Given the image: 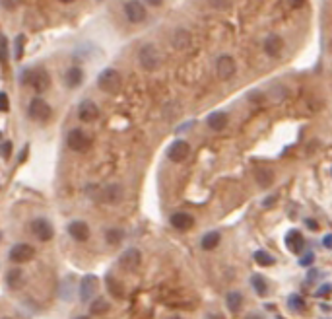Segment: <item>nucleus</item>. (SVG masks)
<instances>
[{"label": "nucleus", "instance_id": "obj_1", "mask_svg": "<svg viewBox=\"0 0 332 319\" xmlns=\"http://www.w3.org/2000/svg\"><path fill=\"white\" fill-rule=\"evenodd\" d=\"M138 63H140V67L144 70L154 72L161 65V55H159V51L154 45H144L140 49V53H138Z\"/></svg>", "mask_w": 332, "mask_h": 319}, {"label": "nucleus", "instance_id": "obj_2", "mask_svg": "<svg viewBox=\"0 0 332 319\" xmlns=\"http://www.w3.org/2000/svg\"><path fill=\"white\" fill-rule=\"evenodd\" d=\"M121 84H123L121 74L115 69H105L99 74V78H97L99 90L105 91V93H117V91L121 90Z\"/></svg>", "mask_w": 332, "mask_h": 319}, {"label": "nucleus", "instance_id": "obj_3", "mask_svg": "<svg viewBox=\"0 0 332 319\" xmlns=\"http://www.w3.org/2000/svg\"><path fill=\"white\" fill-rule=\"evenodd\" d=\"M66 142H68V148L74 150V152H78V154L88 152L89 148H91V138H89L84 131H80V129L70 131L66 137Z\"/></svg>", "mask_w": 332, "mask_h": 319}, {"label": "nucleus", "instance_id": "obj_4", "mask_svg": "<svg viewBox=\"0 0 332 319\" xmlns=\"http://www.w3.org/2000/svg\"><path fill=\"white\" fill-rule=\"evenodd\" d=\"M25 78H29L27 82L33 86V90L37 93H43L45 90H49L51 86V76L45 69H35V70H27L25 72Z\"/></svg>", "mask_w": 332, "mask_h": 319}, {"label": "nucleus", "instance_id": "obj_5", "mask_svg": "<svg viewBox=\"0 0 332 319\" xmlns=\"http://www.w3.org/2000/svg\"><path fill=\"white\" fill-rule=\"evenodd\" d=\"M123 197H125L123 187L117 185V183H113V185H107V187H103V189L99 191L97 201H101V203H105V205H119V203L123 201Z\"/></svg>", "mask_w": 332, "mask_h": 319}, {"label": "nucleus", "instance_id": "obj_6", "mask_svg": "<svg viewBox=\"0 0 332 319\" xmlns=\"http://www.w3.org/2000/svg\"><path fill=\"white\" fill-rule=\"evenodd\" d=\"M27 115H29V119H33V121H47V119L51 117V107H49V103H47L45 99L35 97V99L29 103Z\"/></svg>", "mask_w": 332, "mask_h": 319}, {"label": "nucleus", "instance_id": "obj_7", "mask_svg": "<svg viewBox=\"0 0 332 319\" xmlns=\"http://www.w3.org/2000/svg\"><path fill=\"white\" fill-rule=\"evenodd\" d=\"M35 257V249L29 245V243H16L12 249H10V261L12 263H27Z\"/></svg>", "mask_w": 332, "mask_h": 319}, {"label": "nucleus", "instance_id": "obj_8", "mask_svg": "<svg viewBox=\"0 0 332 319\" xmlns=\"http://www.w3.org/2000/svg\"><path fill=\"white\" fill-rule=\"evenodd\" d=\"M125 14H127L129 22H133V23H142L146 20V16H148L144 4L138 2V0H129V2L125 4Z\"/></svg>", "mask_w": 332, "mask_h": 319}, {"label": "nucleus", "instance_id": "obj_9", "mask_svg": "<svg viewBox=\"0 0 332 319\" xmlns=\"http://www.w3.org/2000/svg\"><path fill=\"white\" fill-rule=\"evenodd\" d=\"M235 70H237V65H235V61H233L229 55H221L220 59H218V63H216V72H218V78H220V80H229V78H233Z\"/></svg>", "mask_w": 332, "mask_h": 319}, {"label": "nucleus", "instance_id": "obj_10", "mask_svg": "<svg viewBox=\"0 0 332 319\" xmlns=\"http://www.w3.org/2000/svg\"><path fill=\"white\" fill-rule=\"evenodd\" d=\"M189 154H191V146L185 140H175L169 146V150H167V158L171 160V161H175V163L185 161V160L189 158Z\"/></svg>", "mask_w": 332, "mask_h": 319}, {"label": "nucleus", "instance_id": "obj_11", "mask_svg": "<svg viewBox=\"0 0 332 319\" xmlns=\"http://www.w3.org/2000/svg\"><path fill=\"white\" fill-rule=\"evenodd\" d=\"M140 263H142V255H140V251L134 249V247L127 249L119 257V265H121L125 271H136V269L140 267Z\"/></svg>", "mask_w": 332, "mask_h": 319}, {"label": "nucleus", "instance_id": "obj_12", "mask_svg": "<svg viewBox=\"0 0 332 319\" xmlns=\"http://www.w3.org/2000/svg\"><path fill=\"white\" fill-rule=\"evenodd\" d=\"M31 232H33V236H35L37 239H41V241H49V239L53 238V234H55L51 222L45 220V218H35V220L31 222Z\"/></svg>", "mask_w": 332, "mask_h": 319}, {"label": "nucleus", "instance_id": "obj_13", "mask_svg": "<svg viewBox=\"0 0 332 319\" xmlns=\"http://www.w3.org/2000/svg\"><path fill=\"white\" fill-rule=\"evenodd\" d=\"M95 292H97V276L86 274L82 278V282H80V300L82 302H89Z\"/></svg>", "mask_w": 332, "mask_h": 319}, {"label": "nucleus", "instance_id": "obj_14", "mask_svg": "<svg viewBox=\"0 0 332 319\" xmlns=\"http://www.w3.org/2000/svg\"><path fill=\"white\" fill-rule=\"evenodd\" d=\"M78 117H80V121H84V123H91V121H95V119L99 117V109H97V105H95L91 99H86V101H82L80 107H78Z\"/></svg>", "mask_w": 332, "mask_h": 319}, {"label": "nucleus", "instance_id": "obj_15", "mask_svg": "<svg viewBox=\"0 0 332 319\" xmlns=\"http://www.w3.org/2000/svg\"><path fill=\"white\" fill-rule=\"evenodd\" d=\"M68 234L76 241H86L89 238V226L86 222H82V220H74V222L68 224Z\"/></svg>", "mask_w": 332, "mask_h": 319}, {"label": "nucleus", "instance_id": "obj_16", "mask_svg": "<svg viewBox=\"0 0 332 319\" xmlns=\"http://www.w3.org/2000/svg\"><path fill=\"white\" fill-rule=\"evenodd\" d=\"M282 49H284V39H282L280 35L270 33V35L266 37V41H265L266 55H270V57H278V55L282 53Z\"/></svg>", "mask_w": 332, "mask_h": 319}, {"label": "nucleus", "instance_id": "obj_17", "mask_svg": "<svg viewBox=\"0 0 332 319\" xmlns=\"http://www.w3.org/2000/svg\"><path fill=\"white\" fill-rule=\"evenodd\" d=\"M193 43V37H191V33L187 31V29H175L173 31V35H171V45L179 49V51H185V49H189Z\"/></svg>", "mask_w": 332, "mask_h": 319}, {"label": "nucleus", "instance_id": "obj_18", "mask_svg": "<svg viewBox=\"0 0 332 319\" xmlns=\"http://www.w3.org/2000/svg\"><path fill=\"white\" fill-rule=\"evenodd\" d=\"M193 224H195V218H193L191 214H187V212H175V214L171 216V226L181 230V232L191 230Z\"/></svg>", "mask_w": 332, "mask_h": 319}, {"label": "nucleus", "instance_id": "obj_19", "mask_svg": "<svg viewBox=\"0 0 332 319\" xmlns=\"http://www.w3.org/2000/svg\"><path fill=\"white\" fill-rule=\"evenodd\" d=\"M286 247L291 253H301V249H303V236L297 230L288 232V236H286Z\"/></svg>", "mask_w": 332, "mask_h": 319}, {"label": "nucleus", "instance_id": "obj_20", "mask_svg": "<svg viewBox=\"0 0 332 319\" xmlns=\"http://www.w3.org/2000/svg\"><path fill=\"white\" fill-rule=\"evenodd\" d=\"M6 282H8L10 288L18 290V288H22L23 284H25V274L20 269H12V271H8V274H6Z\"/></svg>", "mask_w": 332, "mask_h": 319}, {"label": "nucleus", "instance_id": "obj_21", "mask_svg": "<svg viewBox=\"0 0 332 319\" xmlns=\"http://www.w3.org/2000/svg\"><path fill=\"white\" fill-rule=\"evenodd\" d=\"M65 80H66L68 88H78L82 84V80H84V72H82V69H78V67H72L66 72Z\"/></svg>", "mask_w": 332, "mask_h": 319}, {"label": "nucleus", "instance_id": "obj_22", "mask_svg": "<svg viewBox=\"0 0 332 319\" xmlns=\"http://www.w3.org/2000/svg\"><path fill=\"white\" fill-rule=\"evenodd\" d=\"M225 125H227V115L223 113V111H214V113L208 117V127L212 131H221Z\"/></svg>", "mask_w": 332, "mask_h": 319}, {"label": "nucleus", "instance_id": "obj_23", "mask_svg": "<svg viewBox=\"0 0 332 319\" xmlns=\"http://www.w3.org/2000/svg\"><path fill=\"white\" fill-rule=\"evenodd\" d=\"M255 179L261 187H270V183L274 181V173H272V169L259 167V169H255Z\"/></svg>", "mask_w": 332, "mask_h": 319}, {"label": "nucleus", "instance_id": "obj_24", "mask_svg": "<svg viewBox=\"0 0 332 319\" xmlns=\"http://www.w3.org/2000/svg\"><path fill=\"white\" fill-rule=\"evenodd\" d=\"M286 93H288V90H286L282 84H272V86L268 88V99L274 101V103H280V101L286 97Z\"/></svg>", "mask_w": 332, "mask_h": 319}, {"label": "nucleus", "instance_id": "obj_25", "mask_svg": "<svg viewBox=\"0 0 332 319\" xmlns=\"http://www.w3.org/2000/svg\"><path fill=\"white\" fill-rule=\"evenodd\" d=\"M225 302H227V308H229V312L237 314V312L241 310V306H243V294H241V292H229Z\"/></svg>", "mask_w": 332, "mask_h": 319}, {"label": "nucleus", "instance_id": "obj_26", "mask_svg": "<svg viewBox=\"0 0 332 319\" xmlns=\"http://www.w3.org/2000/svg\"><path fill=\"white\" fill-rule=\"evenodd\" d=\"M218 243H220V234H218V232H208V234L202 238V249L212 251L218 247Z\"/></svg>", "mask_w": 332, "mask_h": 319}, {"label": "nucleus", "instance_id": "obj_27", "mask_svg": "<svg viewBox=\"0 0 332 319\" xmlns=\"http://www.w3.org/2000/svg\"><path fill=\"white\" fill-rule=\"evenodd\" d=\"M109 308H111L109 302H107L105 298H97V300H93L91 306H89V310H91L93 316H103V314L109 312Z\"/></svg>", "mask_w": 332, "mask_h": 319}, {"label": "nucleus", "instance_id": "obj_28", "mask_svg": "<svg viewBox=\"0 0 332 319\" xmlns=\"http://www.w3.org/2000/svg\"><path fill=\"white\" fill-rule=\"evenodd\" d=\"M107 290H109V294H113L115 298H123L125 296V288H123V284L115 278V276H107Z\"/></svg>", "mask_w": 332, "mask_h": 319}, {"label": "nucleus", "instance_id": "obj_29", "mask_svg": "<svg viewBox=\"0 0 332 319\" xmlns=\"http://www.w3.org/2000/svg\"><path fill=\"white\" fill-rule=\"evenodd\" d=\"M251 284H253V288L257 290L259 296H266V292H268V284H266V280L261 276V274H253Z\"/></svg>", "mask_w": 332, "mask_h": 319}, {"label": "nucleus", "instance_id": "obj_30", "mask_svg": "<svg viewBox=\"0 0 332 319\" xmlns=\"http://www.w3.org/2000/svg\"><path fill=\"white\" fill-rule=\"evenodd\" d=\"M123 238H125V234H123V230H107L105 232V241L109 243V245H119L121 241H123Z\"/></svg>", "mask_w": 332, "mask_h": 319}, {"label": "nucleus", "instance_id": "obj_31", "mask_svg": "<svg viewBox=\"0 0 332 319\" xmlns=\"http://www.w3.org/2000/svg\"><path fill=\"white\" fill-rule=\"evenodd\" d=\"M255 261L259 263V265H263V267H268V265H274V257L270 255V253H266V251H257L255 253Z\"/></svg>", "mask_w": 332, "mask_h": 319}, {"label": "nucleus", "instance_id": "obj_32", "mask_svg": "<svg viewBox=\"0 0 332 319\" xmlns=\"http://www.w3.org/2000/svg\"><path fill=\"white\" fill-rule=\"evenodd\" d=\"M288 304H289V308H291L293 312H301V310L305 308V302H303V298L297 296V294H291V296L288 298Z\"/></svg>", "mask_w": 332, "mask_h": 319}, {"label": "nucleus", "instance_id": "obj_33", "mask_svg": "<svg viewBox=\"0 0 332 319\" xmlns=\"http://www.w3.org/2000/svg\"><path fill=\"white\" fill-rule=\"evenodd\" d=\"M0 63L2 65L8 63V41L4 35H0Z\"/></svg>", "mask_w": 332, "mask_h": 319}, {"label": "nucleus", "instance_id": "obj_34", "mask_svg": "<svg viewBox=\"0 0 332 319\" xmlns=\"http://www.w3.org/2000/svg\"><path fill=\"white\" fill-rule=\"evenodd\" d=\"M332 294V286L331 284H325V286H321L319 290H317V294L315 296L317 298H329Z\"/></svg>", "mask_w": 332, "mask_h": 319}, {"label": "nucleus", "instance_id": "obj_35", "mask_svg": "<svg viewBox=\"0 0 332 319\" xmlns=\"http://www.w3.org/2000/svg\"><path fill=\"white\" fill-rule=\"evenodd\" d=\"M10 152H12V142H2L0 144V156L2 158H10Z\"/></svg>", "mask_w": 332, "mask_h": 319}, {"label": "nucleus", "instance_id": "obj_36", "mask_svg": "<svg viewBox=\"0 0 332 319\" xmlns=\"http://www.w3.org/2000/svg\"><path fill=\"white\" fill-rule=\"evenodd\" d=\"M23 55V35H18V39H16V59L20 61Z\"/></svg>", "mask_w": 332, "mask_h": 319}, {"label": "nucleus", "instance_id": "obj_37", "mask_svg": "<svg viewBox=\"0 0 332 319\" xmlns=\"http://www.w3.org/2000/svg\"><path fill=\"white\" fill-rule=\"evenodd\" d=\"M10 103H8V95L4 91H0V111H8Z\"/></svg>", "mask_w": 332, "mask_h": 319}, {"label": "nucleus", "instance_id": "obj_38", "mask_svg": "<svg viewBox=\"0 0 332 319\" xmlns=\"http://www.w3.org/2000/svg\"><path fill=\"white\" fill-rule=\"evenodd\" d=\"M206 2H208L212 8H218V10H220V8H225V6H227L229 0H206Z\"/></svg>", "mask_w": 332, "mask_h": 319}, {"label": "nucleus", "instance_id": "obj_39", "mask_svg": "<svg viewBox=\"0 0 332 319\" xmlns=\"http://www.w3.org/2000/svg\"><path fill=\"white\" fill-rule=\"evenodd\" d=\"M311 263H313V253H305V255L299 259V265H301V267H309Z\"/></svg>", "mask_w": 332, "mask_h": 319}, {"label": "nucleus", "instance_id": "obj_40", "mask_svg": "<svg viewBox=\"0 0 332 319\" xmlns=\"http://www.w3.org/2000/svg\"><path fill=\"white\" fill-rule=\"evenodd\" d=\"M303 2H305V0H289V4H291L293 8H301V6H303Z\"/></svg>", "mask_w": 332, "mask_h": 319}, {"label": "nucleus", "instance_id": "obj_41", "mask_svg": "<svg viewBox=\"0 0 332 319\" xmlns=\"http://www.w3.org/2000/svg\"><path fill=\"white\" fill-rule=\"evenodd\" d=\"M274 203H276V195L268 197V199H266V201H265V206H272V205H274Z\"/></svg>", "mask_w": 332, "mask_h": 319}, {"label": "nucleus", "instance_id": "obj_42", "mask_svg": "<svg viewBox=\"0 0 332 319\" xmlns=\"http://www.w3.org/2000/svg\"><path fill=\"white\" fill-rule=\"evenodd\" d=\"M323 243H325V247H329V249H332V236H327Z\"/></svg>", "mask_w": 332, "mask_h": 319}, {"label": "nucleus", "instance_id": "obj_43", "mask_svg": "<svg viewBox=\"0 0 332 319\" xmlns=\"http://www.w3.org/2000/svg\"><path fill=\"white\" fill-rule=\"evenodd\" d=\"M204 319H223V316H220V314H208Z\"/></svg>", "mask_w": 332, "mask_h": 319}, {"label": "nucleus", "instance_id": "obj_44", "mask_svg": "<svg viewBox=\"0 0 332 319\" xmlns=\"http://www.w3.org/2000/svg\"><path fill=\"white\" fill-rule=\"evenodd\" d=\"M307 226H309L311 230H317V228H319V224H317L315 220H307Z\"/></svg>", "mask_w": 332, "mask_h": 319}, {"label": "nucleus", "instance_id": "obj_45", "mask_svg": "<svg viewBox=\"0 0 332 319\" xmlns=\"http://www.w3.org/2000/svg\"><path fill=\"white\" fill-rule=\"evenodd\" d=\"M247 319H265V318H263L261 314H249V316H247Z\"/></svg>", "mask_w": 332, "mask_h": 319}, {"label": "nucleus", "instance_id": "obj_46", "mask_svg": "<svg viewBox=\"0 0 332 319\" xmlns=\"http://www.w3.org/2000/svg\"><path fill=\"white\" fill-rule=\"evenodd\" d=\"M146 2H148V4H152V6H161V2H163V0H146Z\"/></svg>", "mask_w": 332, "mask_h": 319}, {"label": "nucleus", "instance_id": "obj_47", "mask_svg": "<svg viewBox=\"0 0 332 319\" xmlns=\"http://www.w3.org/2000/svg\"><path fill=\"white\" fill-rule=\"evenodd\" d=\"M169 319H183V318H179V316H173V318H169Z\"/></svg>", "mask_w": 332, "mask_h": 319}, {"label": "nucleus", "instance_id": "obj_48", "mask_svg": "<svg viewBox=\"0 0 332 319\" xmlns=\"http://www.w3.org/2000/svg\"><path fill=\"white\" fill-rule=\"evenodd\" d=\"M78 319H89V318H86V316H84V318H78Z\"/></svg>", "mask_w": 332, "mask_h": 319}, {"label": "nucleus", "instance_id": "obj_49", "mask_svg": "<svg viewBox=\"0 0 332 319\" xmlns=\"http://www.w3.org/2000/svg\"><path fill=\"white\" fill-rule=\"evenodd\" d=\"M63 2H72V0H63Z\"/></svg>", "mask_w": 332, "mask_h": 319}, {"label": "nucleus", "instance_id": "obj_50", "mask_svg": "<svg viewBox=\"0 0 332 319\" xmlns=\"http://www.w3.org/2000/svg\"><path fill=\"white\" fill-rule=\"evenodd\" d=\"M0 138H2V133H0Z\"/></svg>", "mask_w": 332, "mask_h": 319}]
</instances>
